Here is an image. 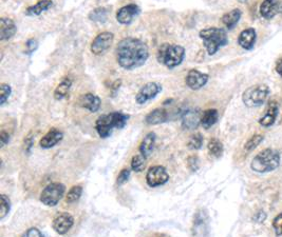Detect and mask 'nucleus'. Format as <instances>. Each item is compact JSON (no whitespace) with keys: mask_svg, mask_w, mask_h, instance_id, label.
<instances>
[{"mask_svg":"<svg viewBox=\"0 0 282 237\" xmlns=\"http://www.w3.org/2000/svg\"><path fill=\"white\" fill-rule=\"evenodd\" d=\"M38 47V42L36 41V39H29L28 41H26V50H25V53L26 54H29V55H31V54L36 51V49H37Z\"/></svg>","mask_w":282,"mask_h":237,"instance_id":"38","label":"nucleus"},{"mask_svg":"<svg viewBox=\"0 0 282 237\" xmlns=\"http://www.w3.org/2000/svg\"><path fill=\"white\" fill-rule=\"evenodd\" d=\"M145 167H146V157L143 156L141 153L134 155L131 159V169L134 172L140 173L144 171Z\"/></svg>","mask_w":282,"mask_h":237,"instance_id":"29","label":"nucleus"},{"mask_svg":"<svg viewBox=\"0 0 282 237\" xmlns=\"http://www.w3.org/2000/svg\"><path fill=\"white\" fill-rule=\"evenodd\" d=\"M272 226H273V229H274V231H275V234L277 236H281L282 235V213L278 214L274 218Z\"/></svg>","mask_w":282,"mask_h":237,"instance_id":"35","label":"nucleus"},{"mask_svg":"<svg viewBox=\"0 0 282 237\" xmlns=\"http://www.w3.org/2000/svg\"><path fill=\"white\" fill-rule=\"evenodd\" d=\"M11 92L12 89L10 86L6 84H1V86H0V106H3L7 102Z\"/></svg>","mask_w":282,"mask_h":237,"instance_id":"34","label":"nucleus"},{"mask_svg":"<svg viewBox=\"0 0 282 237\" xmlns=\"http://www.w3.org/2000/svg\"><path fill=\"white\" fill-rule=\"evenodd\" d=\"M207 149H208L209 154L213 155V156L217 158H219L222 156V154H223V143L219 139L212 138L207 144Z\"/></svg>","mask_w":282,"mask_h":237,"instance_id":"27","label":"nucleus"},{"mask_svg":"<svg viewBox=\"0 0 282 237\" xmlns=\"http://www.w3.org/2000/svg\"><path fill=\"white\" fill-rule=\"evenodd\" d=\"M208 81V75L198 70H190L186 76L185 83L192 90H200L203 88Z\"/></svg>","mask_w":282,"mask_h":237,"instance_id":"13","label":"nucleus"},{"mask_svg":"<svg viewBox=\"0 0 282 237\" xmlns=\"http://www.w3.org/2000/svg\"><path fill=\"white\" fill-rule=\"evenodd\" d=\"M262 141H263V136L262 135H260V134L254 135L247 142H245L244 150L248 151V152H251V151L256 149Z\"/></svg>","mask_w":282,"mask_h":237,"instance_id":"32","label":"nucleus"},{"mask_svg":"<svg viewBox=\"0 0 282 237\" xmlns=\"http://www.w3.org/2000/svg\"><path fill=\"white\" fill-rule=\"evenodd\" d=\"M188 148L192 150H199L202 148L203 145V136L200 133H196L194 135L190 136V138L188 140Z\"/></svg>","mask_w":282,"mask_h":237,"instance_id":"33","label":"nucleus"},{"mask_svg":"<svg viewBox=\"0 0 282 237\" xmlns=\"http://www.w3.org/2000/svg\"><path fill=\"white\" fill-rule=\"evenodd\" d=\"M200 37L203 40V44L209 55H214L221 47L227 44L229 38L227 33L223 29L208 28L200 31Z\"/></svg>","mask_w":282,"mask_h":237,"instance_id":"5","label":"nucleus"},{"mask_svg":"<svg viewBox=\"0 0 282 237\" xmlns=\"http://www.w3.org/2000/svg\"><path fill=\"white\" fill-rule=\"evenodd\" d=\"M241 16H242L241 10H239V8H235V10L223 15L222 22L224 23L227 29L233 30L241 19Z\"/></svg>","mask_w":282,"mask_h":237,"instance_id":"23","label":"nucleus"},{"mask_svg":"<svg viewBox=\"0 0 282 237\" xmlns=\"http://www.w3.org/2000/svg\"><path fill=\"white\" fill-rule=\"evenodd\" d=\"M266 218H267V214L266 212H263V211H259L256 215L254 216V221L256 222V223H259L261 224L263 221H266Z\"/></svg>","mask_w":282,"mask_h":237,"instance_id":"41","label":"nucleus"},{"mask_svg":"<svg viewBox=\"0 0 282 237\" xmlns=\"http://www.w3.org/2000/svg\"><path fill=\"white\" fill-rule=\"evenodd\" d=\"M188 167L194 172H196L199 169V159L197 156H192L188 158Z\"/></svg>","mask_w":282,"mask_h":237,"instance_id":"39","label":"nucleus"},{"mask_svg":"<svg viewBox=\"0 0 282 237\" xmlns=\"http://www.w3.org/2000/svg\"><path fill=\"white\" fill-rule=\"evenodd\" d=\"M149 57L147 44L136 38H124L117 45L116 58L125 70H134L142 67Z\"/></svg>","mask_w":282,"mask_h":237,"instance_id":"1","label":"nucleus"},{"mask_svg":"<svg viewBox=\"0 0 282 237\" xmlns=\"http://www.w3.org/2000/svg\"><path fill=\"white\" fill-rule=\"evenodd\" d=\"M219 119V113L215 109H208L204 111L201 116V124L204 129H209L212 127Z\"/></svg>","mask_w":282,"mask_h":237,"instance_id":"24","label":"nucleus"},{"mask_svg":"<svg viewBox=\"0 0 282 237\" xmlns=\"http://www.w3.org/2000/svg\"><path fill=\"white\" fill-rule=\"evenodd\" d=\"M71 86H72V81L69 78L63 79L61 83L56 87L55 91H54V98L57 100L65 98L69 93Z\"/></svg>","mask_w":282,"mask_h":237,"instance_id":"26","label":"nucleus"},{"mask_svg":"<svg viewBox=\"0 0 282 237\" xmlns=\"http://www.w3.org/2000/svg\"><path fill=\"white\" fill-rule=\"evenodd\" d=\"M168 112L163 108H159L156 109V110L151 111L146 118H145V121H146L147 124L150 125H156V124H161L166 122L168 120Z\"/></svg>","mask_w":282,"mask_h":237,"instance_id":"20","label":"nucleus"},{"mask_svg":"<svg viewBox=\"0 0 282 237\" xmlns=\"http://www.w3.org/2000/svg\"><path fill=\"white\" fill-rule=\"evenodd\" d=\"M0 220H4V217L8 214L11 210V200L6 195H0Z\"/></svg>","mask_w":282,"mask_h":237,"instance_id":"31","label":"nucleus"},{"mask_svg":"<svg viewBox=\"0 0 282 237\" xmlns=\"http://www.w3.org/2000/svg\"><path fill=\"white\" fill-rule=\"evenodd\" d=\"M140 14V7L136 4H128L121 7L116 13V20L121 24H130Z\"/></svg>","mask_w":282,"mask_h":237,"instance_id":"12","label":"nucleus"},{"mask_svg":"<svg viewBox=\"0 0 282 237\" xmlns=\"http://www.w3.org/2000/svg\"><path fill=\"white\" fill-rule=\"evenodd\" d=\"M16 31L17 28L12 19H10V18H1V20H0V39L3 41L11 39Z\"/></svg>","mask_w":282,"mask_h":237,"instance_id":"19","label":"nucleus"},{"mask_svg":"<svg viewBox=\"0 0 282 237\" xmlns=\"http://www.w3.org/2000/svg\"><path fill=\"white\" fill-rule=\"evenodd\" d=\"M280 165V154L277 150L266 149L258 153L251 163L253 171L257 173H269L276 170Z\"/></svg>","mask_w":282,"mask_h":237,"instance_id":"4","label":"nucleus"},{"mask_svg":"<svg viewBox=\"0 0 282 237\" xmlns=\"http://www.w3.org/2000/svg\"><path fill=\"white\" fill-rule=\"evenodd\" d=\"M278 112H279L278 104L276 102H271L269 104L267 113L263 115L259 119V123L262 126H266V127H269V126L273 125L276 121V118L278 116Z\"/></svg>","mask_w":282,"mask_h":237,"instance_id":"18","label":"nucleus"},{"mask_svg":"<svg viewBox=\"0 0 282 237\" xmlns=\"http://www.w3.org/2000/svg\"><path fill=\"white\" fill-rule=\"evenodd\" d=\"M129 177H130V170H129V169H123V170L120 172L119 176H117L116 184L119 185V186H122V185L126 184L127 181H128Z\"/></svg>","mask_w":282,"mask_h":237,"instance_id":"36","label":"nucleus"},{"mask_svg":"<svg viewBox=\"0 0 282 237\" xmlns=\"http://www.w3.org/2000/svg\"><path fill=\"white\" fill-rule=\"evenodd\" d=\"M8 141H10V134L5 131H2L1 134H0V142H1V148H3Z\"/></svg>","mask_w":282,"mask_h":237,"instance_id":"40","label":"nucleus"},{"mask_svg":"<svg viewBox=\"0 0 282 237\" xmlns=\"http://www.w3.org/2000/svg\"><path fill=\"white\" fill-rule=\"evenodd\" d=\"M280 0H265L260 5V14L266 19H272L280 11Z\"/></svg>","mask_w":282,"mask_h":237,"instance_id":"15","label":"nucleus"},{"mask_svg":"<svg viewBox=\"0 0 282 237\" xmlns=\"http://www.w3.org/2000/svg\"><path fill=\"white\" fill-rule=\"evenodd\" d=\"M270 94V89L266 85L253 86L244 91L242 95L243 104L248 108H258L266 103Z\"/></svg>","mask_w":282,"mask_h":237,"instance_id":"6","label":"nucleus"},{"mask_svg":"<svg viewBox=\"0 0 282 237\" xmlns=\"http://www.w3.org/2000/svg\"><path fill=\"white\" fill-rule=\"evenodd\" d=\"M247 1H248V0H239V2H241V3H245Z\"/></svg>","mask_w":282,"mask_h":237,"instance_id":"44","label":"nucleus"},{"mask_svg":"<svg viewBox=\"0 0 282 237\" xmlns=\"http://www.w3.org/2000/svg\"><path fill=\"white\" fill-rule=\"evenodd\" d=\"M108 16V10L105 7H97L89 14V19L94 22H105Z\"/></svg>","mask_w":282,"mask_h":237,"instance_id":"28","label":"nucleus"},{"mask_svg":"<svg viewBox=\"0 0 282 237\" xmlns=\"http://www.w3.org/2000/svg\"><path fill=\"white\" fill-rule=\"evenodd\" d=\"M185 57V49L178 44H162L158 50L157 58L161 65L168 69H175L183 62Z\"/></svg>","mask_w":282,"mask_h":237,"instance_id":"3","label":"nucleus"},{"mask_svg":"<svg viewBox=\"0 0 282 237\" xmlns=\"http://www.w3.org/2000/svg\"><path fill=\"white\" fill-rule=\"evenodd\" d=\"M24 142H25V147H26V149H28V151H30V149L32 148V145H33V138H32L31 134L28 136V137L25 138Z\"/></svg>","mask_w":282,"mask_h":237,"instance_id":"42","label":"nucleus"},{"mask_svg":"<svg viewBox=\"0 0 282 237\" xmlns=\"http://www.w3.org/2000/svg\"><path fill=\"white\" fill-rule=\"evenodd\" d=\"M74 225V218L70 213L61 212L53 218L52 227L54 231L59 235L67 234Z\"/></svg>","mask_w":282,"mask_h":237,"instance_id":"10","label":"nucleus"},{"mask_svg":"<svg viewBox=\"0 0 282 237\" xmlns=\"http://www.w3.org/2000/svg\"><path fill=\"white\" fill-rule=\"evenodd\" d=\"M201 116L199 110H188L182 116V125L184 129L195 130L201 123Z\"/></svg>","mask_w":282,"mask_h":237,"instance_id":"14","label":"nucleus"},{"mask_svg":"<svg viewBox=\"0 0 282 237\" xmlns=\"http://www.w3.org/2000/svg\"><path fill=\"white\" fill-rule=\"evenodd\" d=\"M63 137V134L61 131L58 129L53 127L47 134H45L43 137L40 139V147L42 149H50L53 148L54 145H56L59 141H61Z\"/></svg>","mask_w":282,"mask_h":237,"instance_id":"16","label":"nucleus"},{"mask_svg":"<svg viewBox=\"0 0 282 237\" xmlns=\"http://www.w3.org/2000/svg\"><path fill=\"white\" fill-rule=\"evenodd\" d=\"M129 119V115L122 112H112L102 115L95 122V130L102 138H107L112 134L113 129H123Z\"/></svg>","mask_w":282,"mask_h":237,"instance_id":"2","label":"nucleus"},{"mask_svg":"<svg viewBox=\"0 0 282 237\" xmlns=\"http://www.w3.org/2000/svg\"><path fill=\"white\" fill-rule=\"evenodd\" d=\"M168 180V172L162 166L151 167L146 174V182L150 188H156L165 185Z\"/></svg>","mask_w":282,"mask_h":237,"instance_id":"9","label":"nucleus"},{"mask_svg":"<svg viewBox=\"0 0 282 237\" xmlns=\"http://www.w3.org/2000/svg\"><path fill=\"white\" fill-rule=\"evenodd\" d=\"M66 187L60 182H53L45 187L40 194V202L47 207H55L65 195Z\"/></svg>","mask_w":282,"mask_h":237,"instance_id":"7","label":"nucleus"},{"mask_svg":"<svg viewBox=\"0 0 282 237\" xmlns=\"http://www.w3.org/2000/svg\"><path fill=\"white\" fill-rule=\"evenodd\" d=\"M52 4L53 3L51 0H41V1L28 7V10H26L25 14L28 16H38L41 13L48 11L49 8L52 6Z\"/></svg>","mask_w":282,"mask_h":237,"instance_id":"25","label":"nucleus"},{"mask_svg":"<svg viewBox=\"0 0 282 237\" xmlns=\"http://www.w3.org/2000/svg\"><path fill=\"white\" fill-rule=\"evenodd\" d=\"M114 36L110 32H104L98 34L96 37L93 39L92 43H91V52L94 55L99 56L105 54L109 49L111 48L113 43Z\"/></svg>","mask_w":282,"mask_h":237,"instance_id":"8","label":"nucleus"},{"mask_svg":"<svg viewBox=\"0 0 282 237\" xmlns=\"http://www.w3.org/2000/svg\"><path fill=\"white\" fill-rule=\"evenodd\" d=\"M276 71L278 74L280 76H282V58L277 62V65H276Z\"/></svg>","mask_w":282,"mask_h":237,"instance_id":"43","label":"nucleus"},{"mask_svg":"<svg viewBox=\"0 0 282 237\" xmlns=\"http://www.w3.org/2000/svg\"><path fill=\"white\" fill-rule=\"evenodd\" d=\"M21 237H44V235L37 229V228H30L29 230H26Z\"/></svg>","mask_w":282,"mask_h":237,"instance_id":"37","label":"nucleus"},{"mask_svg":"<svg viewBox=\"0 0 282 237\" xmlns=\"http://www.w3.org/2000/svg\"><path fill=\"white\" fill-rule=\"evenodd\" d=\"M156 139H157V136L153 132H150L145 136L139 147L140 153L143 155V156H145L146 158L150 156L154 149V144H156Z\"/></svg>","mask_w":282,"mask_h":237,"instance_id":"22","label":"nucleus"},{"mask_svg":"<svg viewBox=\"0 0 282 237\" xmlns=\"http://www.w3.org/2000/svg\"><path fill=\"white\" fill-rule=\"evenodd\" d=\"M80 106L87 109L88 111L90 112H97L101 108V99H99L98 96L88 93L84 96H81L80 98Z\"/></svg>","mask_w":282,"mask_h":237,"instance_id":"21","label":"nucleus"},{"mask_svg":"<svg viewBox=\"0 0 282 237\" xmlns=\"http://www.w3.org/2000/svg\"><path fill=\"white\" fill-rule=\"evenodd\" d=\"M256 39H257L256 31H255L253 28H250L240 33L238 43L244 50H252L254 48L255 43H256Z\"/></svg>","mask_w":282,"mask_h":237,"instance_id":"17","label":"nucleus"},{"mask_svg":"<svg viewBox=\"0 0 282 237\" xmlns=\"http://www.w3.org/2000/svg\"><path fill=\"white\" fill-rule=\"evenodd\" d=\"M162 91V87L157 83H148L142 87L135 96L136 103L139 105L146 104L149 100L153 99Z\"/></svg>","mask_w":282,"mask_h":237,"instance_id":"11","label":"nucleus"},{"mask_svg":"<svg viewBox=\"0 0 282 237\" xmlns=\"http://www.w3.org/2000/svg\"><path fill=\"white\" fill-rule=\"evenodd\" d=\"M83 194V187L81 186H74L72 187L66 196V203L68 204H74L80 198Z\"/></svg>","mask_w":282,"mask_h":237,"instance_id":"30","label":"nucleus"}]
</instances>
